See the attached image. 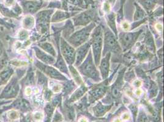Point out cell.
<instances>
[{"label": "cell", "instance_id": "484cf974", "mask_svg": "<svg viewBox=\"0 0 164 122\" xmlns=\"http://www.w3.org/2000/svg\"><path fill=\"white\" fill-rule=\"evenodd\" d=\"M107 20L108 26H110L113 32L115 34L116 36L118 35L116 23H115V13H112L107 16Z\"/></svg>", "mask_w": 164, "mask_h": 122}, {"label": "cell", "instance_id": "7c38bea8", "mask_svg": "<svg viewBox=\"0 0 164 122\" xmlns=\"http://www.w3.org/2000/svg\"><path fill=\"white\" fill-rule=\"evenodd\" d=\"M91 47V43L90 42L83 43V45H80V47L75 51V57H76V62L75 65L79 66L85 57L86 56L87 53H88Z\"/></svg>", "mask_w": 164, "mask_h": 122}, {"label": "cell", "instance_id": "d6a6232c", "mask_svg": "<svg viewBox=\"0 0 164 122\" xmlns=\"http://www.w3.org/2000/svg\"><path fill=\"white\" fill-rule=\"evenodd\" d=\"M134 77H135L134 73L133 71H131V72H127L125 75V76H124V80L127 81H130L131 80L134 79Z\"/></svg>", "mask_w": 164, "mask_h": 122}, {"label": "cell", "instance_id": "8992f818", "mask_svg": "<svg viewBox=\"0 0 164 122\" xmlns=\"http://www.w3.org/2000/svg\"><path fill=\"white\" fill-rule=\"evenodd\" d=\"M142 31H143L141 29L135 32H123L120 33L119 35V40L123 51H126L134 46Z\"/></svg>", "mask_w": 164, "mask_h": 122}, {"label": "cell", "instance_id": "83f0119b", "mask_svg": "<svg viewBox=\"0 0 164 122\" xmlns=\"http://www.w3.org/2000/svg\"><path fill=\"white\" fill-rule=\"evenodd\" d=\"M40 46L41 48H42L45 51L50 53L52 55V56H56V52L54 50L53 47L49 43H43L40 44Z\"/></svg>", "mask_w": 164, "mask_h": 122}, {"label": "cell", "instance_id": "3957f363", "mask_svg": "<svg viewBox=\"0 0 164 122\" xmlns=\"http://www.w3.org/2000/svg\"><path fill=\"white\" fill-rule=\"evenodd\" d=\"M95 26L96 24L94 23H91L85 28L73 33L69 38H68V42L72 47H80L89 39L91 33Z\"/></svg>", "mask_w": 164, "mask_h": 122}, {"label": "cell", "instance_id": "9c48e42d", "mask_svg": "<svg viewBox=\"0 0 164 122\" xmlns=\"http://www.w3.org/2000/svg\"><path fill=\"white\" fill-rule=\"evenodd\" d=\"M126 68L119 72L118 76L111 88V96L113 99H119L121 96V92L124 85V76Z\"/></svg>", "mask_w": 164, "mask_h": 122}, {"label": "cell", "instance_id": "8fae6325", "mask_svg": "<svg viewBox=\"0 0 164 122\" xmlns=\"http://www.w3.org/2000/svg\"><path fill=\"white\" fill-rule=\"evenodd\" d=\"M38 66L40 69L43 70L47 75L50 76L51 78L58 80V81H68V79L64 76H63L57 70L51 67L50 66H47L42 64H39Z\"/></svg>", "mask_w": 164, "mask_h": 122}, {"label": "cell", "instance_id": "ab89813d", "mask_svg": "<svg viewBox=\"0 0 164 122\" xmlns=\"http://www.w3.org/2000/svg\"><path fill=\"white\" fill-rule=\"evenodd\" d=\"M158 56L159 58L160 59V61L161 62H162V59H163V48H160L159 51H158Z\"/></svg>", "mask_w": 164, "mask_h": 122}, {"label": "cell", "instance_id": "b9f144b4", "mask_svg": "<svg viewBox=\"0 0 164 122\" xmlns=\"http://www.w3.org/2000/svg\"><path fill=\"white\" fill-rule=\"evenodd\" d=\"M129 118H130V115H129V114H127V113L124 114L123 115V120H128V119H129Z\"/></svg>", "mask_w": 164, "mask_h": 122}, {"label": "cell", "instance_id": "52a82bcc", "mask_svg": "<svg viewBox=\"0 0 164 122\" xmlns=\"http://www.w3.org/2000/svg\"><path fill=\"white\" fill-rule=\"evenodd\" d=\"M112 79H108L105 80V81L99 84L94 85L91 90L89 91V98L88 101L90 103H93L96 101L98 100V99L103 97L106 92H107V90L108 88V84L110 83V80Z\"/></svg>", "mask_w": 164, "mask_h": 122}, {"label": "cell", "instance_id": "7bdbcfd3", "mask_svg": "<svg viewBox=\"0 0 164 122\" xmlns=\"http://www.w3.org/2000/svg\"><path fill=\"white\" fill-rule=\"evenodd\" d=\"M79 122H88V121L87 120V119L85 118V117H82L79 119Z\"/></svg>", "mask_w": 164, "mask_h": 122}, {"label": "cell", "instance_id": "836d02e7", "mask_svg": "<svg viewBox=\"0 0 164 122\" xmlns=\"http://www.w3.org/2000/svg\"><path fill=\"white\" fill-rule=\"evenodd\" d=\"M63 120V115L57 110L55 114H54L53 122H61Z\"/></svg>", "mask_w": 164, "mask_h": 122}, {"label": "cell", "instance_id": "8d00e7d4", "mask_svg": "<svg viewBox=\"0 0 164 122\" xmlns=\"http://www.w3.org/2000/svg\"><path fill=\"white\" fill-rule=\"evenodd\" d=\"M146 20H147V18H144V19L141 20H140V21H135L134 23L132 25V28H131V30H132V29H135V28H137L138 26H139L140 24L144 23L145 21H146Z\"/></svg>", "mask_w": 164, "mask_h": 122}, {"label": "cell", "instance_id": "ac0fdd59", "mask_svg": "<svg viewBox=\"0 0 164 122\" xmlns=\"http://www.w3.org/2000/svg\"><path fill=\"white\" fill-rule=\"evenodd\" d=\"M138 1L148 12H149L154 9L159 0H138Z\"/></svg>", "mask_w": 164, "mask_h": 122}, {"label": "cell", "instance_id": "e0dca14e", "mask_svg": "<svg viewBox=\"0 0 164 122\" xmlns=\"http://www.w3.org/2000/svg\"><path fill=\"white\" fill-rule=\"evenodd\" d=\"M76 12H64V11H61V10H57L55 12V14H54V15L51 18V22H59L63 21L65 19L68 18L71 16L76 14Z\"/></svg>", "mask_w": 164, "mask_h": 122}, {"label": "cell", "instance_id": "4fadbf2b", "mask_svg": "<svg viewBox=\"0 0 164 122\" xmlns=\"http://www.w3.org/2000/svg\"><path fill=\"white\" fill-rule=\"evenodd\" d=\"M111 57V53H107L105 56L102 59L99 66L101 75L103 80H105L108 76L110 72V59Z\"/></svg>", "mask_w": 164, "mask_h": 122}, {"label": "cell", "instance_id": "d590c367", "mask_svg": "<svg viewBox=\"0 0 164 122\" xmlns=\"http://www.w3.org/2000/svg\"><path fill=\"white\" fill-rule=\"evenodd\" d=\"M61 2L58 1H53L50 3L49 7H51V8H61Z\"/></svg>", "mask_w": 164, "mask_h": 122}, {"label": "cell", "instance_id": "cb8c5ba5", "mask_svg": "<svg viewBox=\"0 0 164 122\" xmlns=\"http://www.w3.org/2000/svg\"><path fill=\"white\" fill-rule=\"evenodd\" d=\"M135 6L136 7V10L134 17V20L137 21L143 20L146 16V14L145 12V10L137 3H135Z\"/></svg>", "mask_w": 164, "mask_h": 122}, {"label": "cell", "instance_id": "9a60e30c", "mask_svg": "<svg viewBox=\"0 0 164 122\" xmlns=\"http://www.w3.org/2000/svg\"><path fill=\"white\" fill-rule=\"evenodd\" d=\"M54 66H55L57 69H58L61 72L64 73L65 74H66L68 76H69L68 69L67 67L66 64H65L64 62V60L63 58L61 51L59 49V47H58V58H57V62H55V64H54Z\"/></svg>", "mask_w": 164, "mask_h": 122}, {"label": "cell", "instance_id": "4dcf8cb0", "mask_svg": "<svg viewBox=\"0 0 164 122\" xmlns=\"http://www.w3.org/2000/svg\"><path fill=\"white\" fill-rule=\"evenodd\" d=\"M137 122H149V118L148 116L143 111L140 110L138 115Z\"/></svg>", "mask_w": 164, "mask_h": 122}, {"label": "cell", "instance_id": "d4e9b609", "mask_svg": "<svg viewBox=\"0 0 164 122\" xmlns=\"http://www.w3.org/2000/svg\"><path fill=\"white\" fill-rule=\"evenodd\" d=\"M75 88V83L71 81H66L64 84V88H63V95L67 96L70 94Z\"/></svg>", "mask_w": 164, "mask_h": 122}, {"label": "cell", "instance_id": "f546056e", "mask_svg": "<svg viewBox=\"0 0 164 122\" xmlns=\"http://www.w3.org/2000/svg\"><path fill=\"white\" fill-rule=\"evenodd\" d=\"M68 2L74 6L80 7L83 9L87 8V6L83 0H68Z\"/></svg>", "mask_w": 164, "mask_h": 122}, {"label": "cell", "instance_id": "f35d334b", "mask_svg": "<svg viewBox=\"0 0 164 122\" xmlns=\"http://www.w3.org/2000/svg\"><path fill=\"white\" fill-rule=\"evenodd\" d=\"M111 4L110 3H108V2H105L104 3V10L105 11V12L107 13H108V12H110V9H111Z\"/></svg>", "mask_w": 164, "mask_h": 122}, {"label": "cell", "instance_id": "1f68e13d", "mask_svg": "<svg viewBox=\"0 0 164 122\" xmlns=\"http://www.w3.org/2000/svg\"><path fill=\"white\" fill-rule=\"evenodd\" d=\"M53 106L54 107H61V95H58L54 97V98L52 99V102L51 103Z\"/></svg>", "mask_w": 164, "mask_h": 122}, {"label": "cell", "instance_id": "30bf717a", "mask_svg": "<svg viewBox=\"0 0 164 122\" xmlns=\"http://www.w3.org/2000/svg\"><path fill=\"white\" fill-rule=\"evenodd\" d=\"M53 12V10H43L38 15L39 27L40 31L46 33L49 31V23L50 21V16Z\"/></svg>", "mask_w": 164, "mask_h": 122}, {"label": "cell", "instance_id": "6da1fadb", "mask_svg": "<svg viewBox=\"0 0 164 122\" xmlns=\"http://www.w3.org/2000/svg\"><path fill=\"white\" fill-rule=\"evenodd\" d=\"M90 42L91 43V46L93 47L95 64L98 66L100 63L103 43V32L101 26L95 28L91 34V39Z\"/></svg>", "mask_w": 164, "mask_h": 122}, {"label": "cell", "instance_id": "60d3db41", "mask_svg": "<svg viewBox=\"0 0 164 122\" xmlns=\"http://www.w3.org/2000/svg\"><path fill=\"white\" fill-rule=\"evenodd\" d=\"M35 118L36 120H41L42 118V114L40 113H37L36 114H35Z\"/></svg>", "mask_w": 164, "mask_h": 122}, {"label": "cell", "instance_id": "277c9868", "mask_svg": "<svg viewBox=\"0 0 164 122\" xmlns=\"http://www.w3.org/2000/svg\"><path fill=\"white\" fill-rule=\"evenodd\" d=\"M121 51V47L119 46L113 33L109 29L105 30L104 34V48L103 51L104 56L107 53L113 52L115 53H120Z\"/></svg>", "mask_w": 164, "mask_h": 122}, {"label": "cell", "instance_id": "ffe728a7", "mask_svg": "<svg viewBox=\"0 0 164 122\" xmlns=\"http://www.w3.org/2000/svg\"><path fill=\"white\" fill-rule=\"evenodd\" d=\"M144 43H145L146 46L148 48L149 51L151 52L154 53L156 51V47L154 42V39L152 38V36L149 31H148L144 39Z\"/></svg>", "mask_w": 164, "mask_h": 122}, {"label": "cell", "instance_id": "ba28073f", "mask_svg": "<svg viewBox=\"0 0 164 122\" xmlns=\"http://www.w3.org/2000/svg\"><path fill=\"white\" fill-rule=\"evenodd\" d=\"M60 40L61 41L60 43L62 56L64 58L65 60L69 65H72L75 62V51L74 47L63 37L60 38Z\"/></svg>", "mask_w": 164, "mask_h": 122}, {"label": "cell", "instance_id": "74e56055", "mask_svg": "<svg viewBox=\"0 0 164 122\" xmlns=\"http://www.w3.org/2000/svg\"><path fill=\"white\" fill-rule=\"evenodd\" d=\"M126 0H121V9H120V11L118 12V15H119V18L118 19V21L121 20L123 18V7L124 5V3H125Z\"/></svg>", "mask_w": 164, "mask_h": 122}, {"label": "cell", "instance_id": "44dd1931", "mask_svg": "<svg viewBox=\"0 0 164 122\" xmlns=\"http://www.w3.org/2000/svg\"><path fill=\"white\" fill-rule=\"evenodd\" d=\"M74 28L72 21L69 20L66 21L63 28H61V31H63V36L65 39H68V37L74 32Z\"/></svg>", "mask_w": 164, "mask_h": 122}, {"label": "cell", "instance_id": "5bb4252c", "mask_svg": "<svg viewBox=\"0 0 164 122\" xmlns=\"http://www.w3.org/2000/svg\"><path fill=\"white\" fill-rule=\"evenodd\" d=\"M112 104L111 105H104L101 102L98 103L93 107L94 115L96 117H102L108 111H109L112 107Z\"/></svg>", "mask_w": 164, "mask_h": 122}, {"label": "cell", "instance_id": "e575fe53", "mask_svg": "<svg viewBox=\"0 0 164 122\" xmlns=\"http://www.w3.org/2000/svg\"><path fill=\"white\" fill-rule=\"evenodd\" d=\"M129 109H130L131 112H132V113L134 115V119H135V118L137 115V113H138V107H137V106H136L135 104H131L129 106Z\"/></svg>", "mask_w": 164, "mask_h": 122}, {"label": "cell", "instance_id": "f1b7e54d", "mask_svg": "<svg viewBox=\"0 0 164 122\" xmlns=\"http://www.w3.org/2000/svg\"><path fill=\"white\" fill-rule=\"evenodd\" d=\"M157 90L158 87L157 86V84L154 81L150 80V87L149 89V96L150 98L156 96L157 94Z\"/></svg>", "mask_w": 164, "mask_h": 122}, {"label": "cell", "instance_id": "7402d4cb", "mask_svg": "<svg viewBox=\"0 0 164 122\" xmlns=\"http://www.w3.org/2000/svg\"><path fill=\"white\" fill-rule=\"evenodd\" d=\"M36 53H37L38 57L40 59H41L43 62H44L47 64H53L54 62H55V59H54L53 57L49 56V55L47 54L46 53H43V51L39 50H36Z\"/></svg>", "mask_w": 164, "mask_h": 122}, {"label": "cell", "instance_id": "5b68a950", "mask_svg": "<svg viewBox=\"0 0 164 122\" xmlns=\"http://www.w3.org/2000/svg\"><path fill=\"white\" fill-rule=\"evenodd\" d=\"M75 26H86L91 21H97L99 20L97 11L95 9H91L82 12L73 18Z\"/></svg>", "mask_w": 164, "mask_h": 122}, {"label": "cell", "instance_id": "2e32d148", "mask_svg": "<svg viewBox=\"0 0 164 122\" xmlns=\"http://www.w3.org/2000/svg\"><path fill=\"white\" fill-rule=\"evenodd\" d=\"M87 91H88V87L84 84H82L80 86V87L78 88L77 90H76V91L72 94L68 103L70 104L79 100V99Z\"/></svg>", "mask_w": 164, "mask_h": 122}, {"label": "cell", "instance_id": "4316f807", "mask_svg": "<svg viewBox=\"0 0 164 122\" xmlns=\"http://www.w3.org/2000/svg\"><path fill=\"white\" fill-rule=\"evenodd\" d=\"M69 69H70L71 75L74 77L75 83L78 85H81L83 83V81L82 80V77L80 76V75L79 74L78 72L76 71L72 65H69Z\"/></svg>", "mask_w": 164, "mask_h": 122}, {"label": "cell", "instance_id": "7a4b0ae2", "mask_svg": "<svg viewBox=\"0 0 164 122\" xmlns=\"http://www.w3.org/2000/svg\"><path fill=\"white\" fill-rule=\"evenodd\" d=\"M79 70L84 76L92 79L96 82H99L101 80L99 73L97 71L96 65L94 64L92 53L90 50L88 56L81 65H79Z\"/></svg>", "mask_w": 164, "mask_h": 122}, {"label": "cell", "instance_id": "d6986e66", "mask_svg": "<svg viewBox=\"0 0 164 122\" xmlns=\"http://www.w3.org/2000/svg\"><path fill=\"white\" fill-rule=\"evenodd\" d=\"M64 114L69 121H74L75 118V114L74 108L69 105V103L64 104Z\"/></svg>", "mask_w": 164, "mask_h": 122}, {"label": "cell", "instance_id": "ee69618b", "mask_svg": "<svg viewBox=\"0 0 164 122\" xmlns=\"http://www.w3.org/2000/svg\"><path fill=\"white\" fill-rule=\"evenodd\" d=\"M115 122H121V121H120L119 119H116V120L115 121Z\"/></svg>", "mask_w": 164, "mask_h": 122}, {"label": "cell", "instance_id": "603a6c76", "mask_svg": "<svg viewBox=\"0 0 164 122\" xmlns=\"http://www.w3.org/2000/svg\"><path fill=\"white\" fill-rule=\"evenodd\" d=\"M42 4V2L40 1L26 2L25 8L29 11V12L34 13L40 8Z\"/></svg>", "mask_w": 164, "mask_h": 122}]
</instances>
